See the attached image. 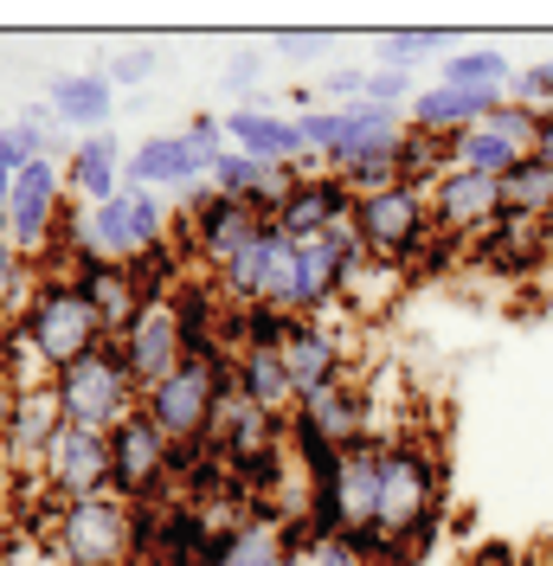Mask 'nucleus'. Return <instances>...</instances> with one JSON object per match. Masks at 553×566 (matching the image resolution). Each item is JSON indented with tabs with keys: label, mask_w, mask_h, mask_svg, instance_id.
I'll list each match as a JSON object with an SVG mask.
<instances>
[{
	"label": "nucleus",
	"mask_w": 553,
	"mask_h": 566,
	"mask_svg": "<svg viewBox=\"0 0 553 566\" xmlns=\"http://www.w3.org/2000/svg\"><path fill=\"white\" fill-rule=\"evenodd\" d=\"M264 232V219L244 207V200H232V193H219V187H194V193H180V207H174V239L187 245V258H194V271L200 277H219V271H232L244 251H251V239Z\"/></svg>",
	"instance_id": "f257e3e1"
},
{
	"label": "nucleus",
	"mask_w": 553,
	"mask_h": 566,
	"mask_svg": "<svg viewBox=\"0 0 553 566\" xmlns=\"http://www.w3.org/2000/svg\"><path fill=\"white\" fill-rule=\"evenodd\" d=\"M52 392H59L65 424H77V431H104V438L142 406V392H136V380H129L116 342H97L84 360L59 367V374H52Z\"/></svg>",
	"instance_id": "f03ea898"
},
{
	"label": "nucleus",
	"mask_w": 553,
	"mask_h": 566,
	"mask_svg": "<svg viewBox=\"0 0 553 566\" xmlns=\"http://www.w3.org/2000/svg\"><path fill=\"white\" fill-rule=\"evenodd\" d=\"M27 342L39 348V360L59 374L71 360H84V354L104 342V322L91 310V296L77 290V277H59V271H39V290H33V310H27Z\"/></svg>",
	"instance_id": "7ed1b4c3"
},
{
	"label": "nucleus",
	"mask_w": 553,
	"mask_h": 566,
	"mask_svg": "<svg viewBox=\"0 0 553 566\" xmlns=\"http://www.w3.org/2000/svg\"><path fill=\"white\" fill-rule=\"evenodd\" d=\"M226 392H239V360H180L155 392H142V412L168 431V444H194L212 431Z\"/></svg>",
	"instance_id": "20e7f679"
},
{
	"label": "nucleus",
	"mask_w": 553,
	"mask_h": 566,
	"mask_svg": "<svg viewBox=\"0 0 553 566\" xmlns=\"http://www.w3.org/2000/svg\"><path fill=\"white\" fill-rule=\"evenodd\" d=\"M39 541L59 566H129V502H116L109 490L59 502Z\"/></svg>",
	"instance_id": "39448f33"
},
{
	"label": "nucleus",
	"mask_w": 553,
	"mask_h": 566,
	"mask_svg": "<svg viewBox=\"0 0 553 566\" xmlns=\"http://www.w3.org/2000/svg\"><path fill=\"white\" fill-rule=\"evenodd\" d=\"M347 226H354V239L367 245V258H374V264H393V271H406L418 258V245L438 232V226H431V193H425V187H406V180H393L380 193H361Z\"/></svg>",
	"instance_id": "423d86ee"
},
{
	"label": "nucleus",
	"mask_w": 553,
	"mask_h": 566,
	"mask_svg": "<svg viewBox=\"0 0 553 566\" xmlns=\"http://www.w3.org/2000/svg\"><path fill=\"white\" fill-rule=\"evenodd\" d=\"M431 502H450V463H445V451H438L425 431H399V438H386L380 522L399 534L413 515H425Z\"/></svg>",
	"instance_id": "0eeeda50"
},
{
	"label": "nucleus",
	"mask_w": 553,
	"mask_h": 566,
	"mask_svg": "<svg viewBox=\"0 0 553 566\" xmlns=\"http://www.w3.org/2000/svg\"><path fill=\"white\" fill-rule=\"evenodd\" d=\"M168 232H174V207L161 193H148V187H129V180H123L116 200L91 207V219H84V245L97 258H116V264H129L148 245H161Z\"/></svg>",
	"instance_id": "6e6552de"
},
{
	"label": "nucleus",
	"mask_w": 553,
	"mask_h": 566,
	"mask_svg": "<svg viewBox=\"0 0 553 566\" xmlns=\"http://www.w3.org/2000/svg\"><path fill=\"white\" fill-rule=\"evenodd\" d=\"M168 458H174L168 431L136 406L129 419L109 431V495L129 502V509H136V502H155V495H174Z\"/></svg>",
	"instance_id": "1a4fd4ad"
},
{
	"label": "nucleus",
	"mask_w": 553,
	"mask_h": 566,
	"mask_svg": "<svg viewBox=\"0 0 553 566\" xmlns=\"http://www.w3.org/2000/svg\"><path fill=\"white\" fill-rule=\"evenodd\" d=\"M104 490H109V438L65 424L52 438L45 463H39V502L59 515V502H84V495H104Z\"/></svg>",
	"instance_id": "9d476101"
},
{
	"label": "nucleus",
	"mask_w": 553,
	"mask_h": 566,
	"mask_svg": "<svg viewBox=\"0 0 553 566\" xmlns=\"http://www.w3.org/2000/svg\"><path fill=\"white\" fill-rule=\"evenodd\" d=\"M59 431H65V412H59L52 387H27L0 399V463L7 470H33L39 476V463H45Z\"/></svg>",
	"instance_id": "9b49d317"
},
{
	"label": "nucleus",
	"mask_w": 553,
	"mask_h": 566,
	"mask_svg": "<svg viewBox=\"0 0 553 566\" xmlns=\"http://www.w3.org/2000/svg\"><path fill=\"white\" fill-rule=\"evenodd\" d=\"M553 258V226L547 219H521V212H502L495 226H483L470 239V264L477 271H495V277H541Z\"/></svg>",
	"instance_id": "f8f14e48"
},
{
	"label": "nucleus",
	"mask_w": 553,
	"mask_h": 566,
	"mask_svg": "<svg viewBox=\"0 0 553 566\" xmlns=\"http://www.w3.org/2000/svg\"><path fill=\"white\" fill-rule=\"evenodd\" d=\"M431 193V226L450 232V239H477L483 226L502 219V180L495 175H470V168H445V175L425 187Z\"/></svg>",
	"instance_id": "ddd939ff"
},
{
	"label": "nucleus",
	"mask_w": 553,
	"mask_h": 566,
	"mask_svg": "<svg viewBox=\"0 0 553 566\" xmlns=\"http://www.w3.org/2000/svg\"><path fill=\"white\" fill-rule=\"evenodd\" d=\"M354 200H361V193H354L342 175L315 168V175H296L290 200H283V212H276V226H283L296 245H310V239H328L335 226L354 219Z\"/></svg>",
	"instance_id": "4468645a"
},
{
	"label": "nucleus",
	"mask_w": 553,
	"mask_h": 566,
	"mask_svg": "<svg viewBox=\"0 0 553 566\" xmlns=\"http://www.w3.org/2000/svg\"><path fill=\"white\" fill-rule=\"evenodd\" d=\"M123 180L129 187H148V193H194V187L212 180V168L200 161V148L187 136H148L142 148H129Z\"/></svg>",
	"instance_id": "2eb2a0df"
},
{
	"label": "nucleus",
	"mask_w": 553,
	"mask_h": 566,
	"mask_svg": "<svg viewBox=\"0 0 553 566\" xmlns=\"http://www.w3.org/2000/svg\"><path fill=\"white\" fill-rule=\"evenodd\" d=\"M71 277H77V290L91 296V310H97V322H104V342H123V335L136 328V316L148 310V303L136 296V283H129V264H116V258L84 251V258L71 264Z\"/></svg>",
	"instance_id": "dca6fc26"
},
{
	"label": "nucleus",
	"mask_w": 553,
	"mask_h": 566,
	"mask_svg": "<svg viewBox=\"0 0 553 566\" xmlns=\"http://www.w3.org/2000/svg\"><path fill=\"white\" fill-rule=\"evenodd\" d=\"M116 348H123V367H129L136 392H155V387L174 374V367L187 360V354H180V328H174L168 303H161V310H142L136 328H129Z\"/></svg>",
	"instance_id": "f3484780"
},
{
	"label": "nucleus",
	"mask_w": 553,
	"mask_h": 566,
	"mask_svg": "<svg viewBox=\"0 0 553 566\" xmlns=\"http://www.w3.org/2000/svg\"><path fill=\"white\" fill-rule=\"evenodd\" d=\"M502 104H509V91H457V84H431V91H418L413 104H406V123H413V129H431V136H463V129L489 123Z\"/></svg>",
	"instance_id": "a211bd4d"
},
{
	"label": "nucleus",
	"mask_w": 553,
	"mask_h": 566,
	"mask_svg": "<svg viewBox=\"0 0 553 566\" xmlns=\"http://www.w3.org/2000/svg\"><path fill=\"white\" fill-rule=\"evenodd\" d=\"M52 116H59V129L71 136H104V123L116 116V84H109V71H59L52 77Z\"/></svg>",
	"instance_id": "6ab92c4d"
},
{
	"label": "nucleus",
	"mask_w": 553,
	"mask_h": 566,
	"mask_svg": "<svg viewBox=\"0 0 553 566\" xmlns=\"http://www.w3.org/2000/svg\"><path fill=\"white\" fill-rule=\"evenodd\" d=\"M123 168H129V148L109 136H84L77 148H71V161H65V193L84 207H104V200H116L123 193Z\"/></svg>",
	"instance_id": "aec40b11"
},
{
	"label": "nucleus",
	"mask_w": 553,
	"mask_h": 566,
	"mask_svg": "<svg viewBox=\"0 0 553 566\" xmlns=\"http://www.w3.org/2000/svg\"><path fill=\"white\" fill-rule=\"evenodd\" d=\"M283 424L290 419H271L264 406H251L244 392H226L219 412H212V431L207 444L219 458H244V451H264V444H283Z\"/></svg>",
	"instance_id": "412c9836"
},
{
	"label": "nucleus",
	"mask_w": 553,
	"mask_h": 566,
	"mask_svg": "<svg viewBox=\"0 0 553 566\" xmlns=\"http://www.w3.org/2000/svg\"><path fill=\"white\" fill-rule=\"evenodd\" d=\"M380 463H386V438H354L342 444V509L347 528L354 522H380Z\"/></svg>",
	"instance_id": "4be33fe9"
},
{
	"label": "nucleus",
	"mask_w": 553,
	"mask_h": 566,
	"mask_svg": "<svg viewBox=\"0 0 553 566\" xmlns=\"http://www.w3.org/2000/svg\"><path fill=\"white\" fill-rule=\"evenodd\" d=\"M239 392L251 399V406H264L271 419H290L303 399H296V387H290V367H283V354L276 348H244L239 354Z\"/></svg>",
	"instance_id": "5701e85b"
},
{
	"label": "nucleus",
	"mask_w": 553,
	"mask_h": 566,
	"mask_svg": "<svg viewBox=\"0 0 553 566\" xmlns=\"http://www.w3.org/2000/svg\"><path fill=\"white\" fill-rule=\"evenodd\" d=\"M296 412H310L335 444H354V438H367V392H361V374H347L335 387H322L315 399H303Z\"/></svg>",
	"instance_id": "b1692460"
},
{
	"label": "nucleus",
	"mask_w": 553,
	"mask_h": 566,
	"mask_svg": "<svg viewBox=\"0 0 553 566\" xmlns=\"http://www.w3.org/2000/svg\"><path fill=\"white\" fill-rule=\"evenodd\" d=\"M502 212H521V219H553V161L521 155L515 168L502 175Z\"/></svg>",
	"instance_id": "393cba45"
},
{
	"label": "nucleus",
	"mask_w": 553,
	"mask_h": 566,
	"mask_svg": "<svg viewBox=\"0 0 553 566\" xmlns=\"http://www.w3.org/2000/svg\"><path fill=\"white\" fill-rule=\"evenodd\" d=\"M393 155H399V180H406V187H431L445 168H457L450 136H431V129H413V123H406V136H399Z\"/></svg>",
	"instance_id": "a878e982"
},
{
	"label": "nucleus",
	"mask_w": 553,
	"mask_h": 566,
	"mask_svg": "<svg viewBox=\"0 0 553 566\" xmlns=\"http://www.w3.org/2000/svg\"><path fill=\"white\" fill-rule=\"evenodd\" d=\"M509 59L495 52V45H470V52H450L445 71H438V84H457V91H509Z\"/></svg>",
	"instance_id": "bb28decb"
},
{
	"label": "nucleus",
	"mask_w": 553,
	"mask_h": 566,
	"mask_svg": "<svg viewBox=\"0 0 553 566\" xmlns=\"http://www.w3.org/2000/svg\"><path fill=\"white\" fill-rule=\"evenodd\" d=\"M33 290H39V264H33V258H20V251L0 239V335L27 322V310H33Z\"/></svg>",
	"instance_id": "cd10ccee"
},
{
	"label": "nucleus",
	"mask_w": 553,
	"mask_h": 566,
	"mask_svg": "<svg viewBox=\"0 0 553 566\" xmlns=\"http://www.w3.org/2000/svg\"><path fill=\"white\" fill-rule=\"evenodd\" d=\"M399 290H406V271H393V264H374V258H367V264H361V277L347 283L342 310L354 322H374V316H386V303H393Z\"/></svg>",
	"instance_id": "c85d7f7f"
},
{
	"label": "nucleus",
	"mask_w": 553,
	"mask_h": 566,
	"mask_svg": "<svg viewBox=\"0 0 553 566\" xmlns=\"http://www.w3.org/2000/svg\"><path fill=\"white\" fill-rule=\"evenodd\" d=\"M450 155H457V168H470V175H495V180L521 161V148H509V142L495 136L489 123L463 129V136H450Z\"/></svg>",
	"instance_id": "c756f323"
},
{
	"label": "nucleus",
	"mask_w": 553,
	"mask_h": 566,
	"mask_svg": "<svg viewBox=\"0 0 553 566\" xmlns=\"http://www.w3.org/2000/svg\"><path fill=\"white\" fill-rule=\"evenodd\" d=\"M264 303H276V310L296 303V239L276 219H264Z\"/></svg>",
	"instance_id": "7c9ffc66"
},
{
	"label": "nucleus",
	"mask_w": 553,
	"mask_h": 566,
	"mask_svg": "<svg viewBox=\"0 0 553 566\" xmlns=\"http://www.w3.org/2000/svg\"><path fill=\"white\" fill-rule=\"evenodd\" d=\"M438 45H450L438 27H413V33H386V39H374V52H380V71H413L418 59H431Z\"/></svg>",
	"instance_id": "2f4dec72"
},
{
	"label": "nucleus",
	"mask_w": 553,
	"mask_h": 566,
	"mask_svg": "<svg viewBox=\"0 0 553 566\" xmlns=\"http://www.w3.org/2000/svg\"><path fill=\"white\" fill-rule=\"evenodd\" d=\"M489 129L509 142V148H521V155H534V129H541V109H521V104H502L495 116H489Z\"/></svg>",
	"instance_id": "473e14b6"
},
{
	"label": "nucleus",
	"mask_w": 553,
	"mask_h": 566,
	"mask_svg": "<svg viewBox=\"0 0 553 566\" xmlns=\"http://www.w3.org/2000/svg\"><path fill=\"white\" fill-rule=\"evenodd\" d=\"M509 104H521V109H553V59H547V65H528V71H515V77H509Z\"/></svg>",
	"instance_id": "72a5a7b5"
},
{
	"label": "nucleus",
	"mask_w": 553,
	"mask_h": 566,
	"mask_svg": "<svg viewBox=\"0 0 553 566\" xmlns=\"http://www.w3.org/2000/svg\"><path fill=\"white\" fill-rule=\"evenodd\" d=\"M418 91H413V71H367V97L361 104H380V109H406Z\"/></svg>",
	"instance_id": "f704fd0d"
},
{
	"label": "nucleus",
	"mask_w": 553,
	"mask_h": 566,
	"mask_svg": "<svg viewBox=\"0 0 553 566\" xmlns=\"http://www.w3.org/2000/svg\"><path fill=\"white\" fill-rule=\"evenodd\" d=\"M155 65H161L155 45H129V52L109 59V84H116V91H123V84H142V77H155Z\"/></svg>",
	"instance_id": "c9c22d12"
},
{
	"label": "nucleus",
	"mask_w": 553,
	"mask_h": 566,
	"mask_svg": "<svg viewBox=\"0 0 553 566\" xmlns=\"http://www.w3.org/2000/svg\"><path fill=\"white\" fill-rule=\"evenodd\" d=\"M303 123V142L315 148V161H328V148L342 142V109L328 104V109H310V116H296Z\"/></svg>",
	"instance_id": "e433bc0d"
},
{
	"label": "nucleus",
	"mask_w": 553,
	"mask_h": 566,
	"mask_svg": "<svg viewBox=\"0 0 553 566\" xmlns=\"http://www.w3.org/2000/svg\"><path fill=\"white\" fill-rule=\"evenodd\" d=\"M239 566H290V560L276 554V541H271V534H244V554H239Z\"/></svg>",
	"instance_id": "4c0bfd02"
},
{
	"label": "nucleus",
	"mask_w": 553,
	"mask_h": 566,
	"mask_svg": "<svg viewBox=\"0 0 553 566\" xmlns=\"http://www.w3.org/2000/svg\"><path fill=\"white\" fill-rule=\"evenodd\" d=\"M463 566H521V547H509V541H483Z\"/></svg>",
	"instance_id": "58836bf2"
},
{
	"label": "nucleus",
	"mask_w": 553,
	"mask_h": 566,
	"mask_svg": "<svg viewBox=\"0 0 553 566\" xmlns=\"http://www.w3.org/2000/svg\"><path fill=\"white\" fill-rule=\"evenodd\" d=\"M271 45L283 59H315V52H322V33H276Z\"/></svg>",
	"instance_id": "ea45409f"
},
{
	"label": "nucleus",
	"mask_w": 553,
	"mask_h": 566,
	"mask_svg": "<svg viewBox=\"0 0 553 566\" xmlns=\"http://www.w3.org/2000/svg\"><path fill=\"white\" fill-rule=\"evenodd\" d=\"M534 155L553 161V109H541V129H534Z\"/></svg>",
	"instance_id": "a19ab883"
},
{
	"label": "nucleus",
	"mask_w": 553,
	"mask_h": 566,
	"mask_svg": "<svg viewBox=\"0 0 553 566\" xmlns=\"http://www.w3.org/2000/svg\"><path fill=\"white\" fill-rule=\"evenodd\" d=\"M226 77H232V84H251V77H258V59H251V52H239V59L226 65Z\"/></svg>",
	"instance_id": "79ce46f5"
},
{
	"label": "nucleus",
	"mask_w": 553,
	"mask_h": 566,
	"mask_svg": "<svg viewBox=\"0 0 553 566\" xmlns=\"http://www.w3.org/2000/svg\"><path fill=\"white\" fill-rule=\"evenodd\" d=\"M310 566H361V560H354V554H347L342 541H335V547H322V554H315Z\"/></svg>",
	"instance_id": "37998d69"
},
{
	"label": "nucleus",
	"mask_w": 553,
	"mask_h": 566,
	"mask_svg": "<svg viewBox=\"0 0 553 566\" xmlns=\"http://www.w3.org/2000/svg\"><path fill=\"white\" fill-rule=\"evenodd\" d=\"M13 547H20V541H13V528H7V522H0V566L13 560Z\"/></svg>",
	"instance_id": "c03bdc74"
},
{
	"label": "nucleus",
	"mask_w": 553,
	"mask_h": 566,
	"mask_svg": "<svg viewBox=\"0 0 553 566\" xmlns=\"http://www.w3.org/2000/svg\"><path fill=\"white\" fill-rule=\"evenodd\" d=\"M0 212H7V180H0Z\"/></svg>",
	"instance_id": "a18cd8bd"
},
{
	"label": "nucleus",
	"mask_w": 553,
	"mask_h": 566,
	"mask_svg": "<svg viewBox=\"0 0 553 566\" xmlns=\"http://www.w3.org/2000/svg\"><path fill=\"white\" fill-rule=\"evenodd\" d=\"M0 129H7V123H0Z\"/></svg>",
	"instance_id": "49530a36"
},
{
	"label": "nucleus",
	"mask_w": 553,
	"mask_h": 566,
	"mask_svg": "<svg viewBox=\"0 0 553 566\" xmlns=\"http://www.w3.org/2000/svg\"><path fill=\"white\" fill-rule=\"evenodd\" d=\"M547 226H553V219H547Z\"/></svg>",
	"instance_id": "de8ad7c7"
}]
</instances>
